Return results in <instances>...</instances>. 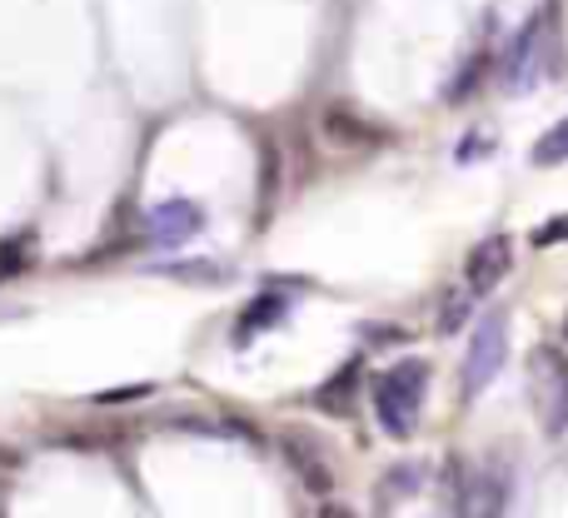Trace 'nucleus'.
I'll return each mask as SVG.
<instances>
[{"label": "nucleus", "mask_w": 568, "mask_h": 518, "mask_svg": "<svg viewBox=\"0 0 568 518\" xmlns=\"http://www.w3.org/2000/svg\"><path fill=\"white\" fill-rule=\"evenodd\" d=\"M424 379H429V364L404 359L399 369H389L374 384V409H379L384 429L394 439H409L414 424H419V404H424Z\"/></svg>", "instance_id": "f257e3e1"}, {"label": "nucleus", "mask_w": 568, "mask_h": 518, "mask_svg": "<svg viewBox=\"0 0 568 518\" xmlns=\"http://www.w3.org/2000/svg\"><path fill=\"white\" fill-rule=\"evenodd\" d=\"M529 399L539 409V424L549 439L568 429V354L554 344H539L529 354Z\"/></svg>", "instance_id": "f03ea898"}, {"label": "nucleus", "mask_w": 568, "mask_h": 518, "mask_svg": "<svg viewBox=\"0 0 568 518\" xmlns=\"http://www.w3.org/2000/svg\"><path fill=\"white\" fill-rule=\"evenodd\" d=\"M504 359H509V314L494 309L479 319V329H474V339H469V354H464V394L479 399L494 384V374L504 369Z\"/></svg>", "instance_id": "7ed1b4c3"}, {"label": "nucleus", "mask_w": 568, "mask_h": 518, "mask_svg": "<svg viewBox=\"0 0 568 518\" xmlns=\"http://www.w3.org/2000/svg\"><path fill=\"white\" fill-rule=\"evenodd\" d=\"M449 494L459 518H504V489L494 474H464L459 464L449 469Z\"/></svg>", "instance_id": "20e7f679"}, {"label": "nucleus", "mask_w": 568, "mask_h": 518, "mask_svg": "<svg viewBox=\"0 0 568 518\" xmlns=\"http://www.w3.org/2000/svg\"><path fill=\"white\" fill-rule=\"evenodd\" d=\"M509 264H514L509 235H489L484 245H474L469 264H464V274H469V294H494L499 280L509 274Z\"/></svg>", "instance_id": "39448f33"}, {"label": "nucleus", "mask_w": 568, "mask_h": 518, "mask_svg": "<svg viewBox=\"0 0 568 518\" xmlns=\"http://www.w3.org/2000/svg\"><path fill=\"white\" fill-rule=\"evenodd\" d=\"M200 225H205V215H200V205H190V200H170V205H160L155 215H150V235H155L160 245H180V240H190Z\"/></svg>", "instance_id": "423d86ee"}, {"label": "nucleus", "mask_w": 568, "mask_h": 518, "mask_svg": "<svg viewBox=\"0 0 568 518\" xmlns=\"http://www.w3.org/2000/svg\"><path fill=\"white\" fill-rule=\"evenodd\" d=\"M284 454H290V464L300 469V479L310 484V489H320V494L329 489V474L320 469V459L310 454V444H304V439H294V434H290V439H284Z\"/></svg>", "instance_id": "0eeeda50"}, {"label": "nucleus", "mask_w": 568, "mask_h": 518, "mask_svg": "<svg viewBox=\"0 0 568 518\" xmlns=\"http://www.w3.org/2000/svg\"><path fill=\"white\" fill-rule=\"evenodd\" d=\"M529 160H534V165H564V160H568V120H564V125H554L549 135L534 145Z\"/></svg>", "instance_id": "6e6552de"}, {"label": "nucleus", "mask_w": 568, "mask_h": 518, "mask_svg": "<svg viewBox=\"0 0 568 518\" xmlns=\"http://www.w3.org/2000/svg\"><path fill=\"white\" fill-rule=\"evenodd\" d=\"M324 130H329V135H339V140H349V145H354V140H369V130L354 125L344 110H329V115H324Z\"/></svg>", "instance_id": "1a4fd4ad"}, {"label": "nucleus", "mask_w": 568, "mask_h": 518, "mask_svg": "<svg viewBox=\"0 0 568 518\" xmlns=\"http://www.w3.org/2000/svg\"><path fill=\"white\" fill-rule=\"evenodd\" d=\"M464 314H469V299H464V294H449V299H444V309H439V329H444V334L459 329Z\"/></svg>", "instance_id": "9d476101"}, {"label": "nucleus", "mask_w": 568, "mask_h": 518, "mask_svg": "<svg viewBox=\"0 0 568 518\" xmlns=\"http://www.w3.org/2000/svg\"><path fill=\"white\" fill-rule=\"evenodd\" d=\"M559 240H568V215H559L554 225H544L539 235H534V245H559Z\"/></svg>", "instance_id": "9b49d317"}, {"label": "nucleus", "mask_w": 568, "mask_h": 518, "mask_svg": "<svg viewBox=\"0 0 568 518\" xmlns=\"http://www.w3.org/2000/svg\"><path fill=\"white\" fill-rule=\"evenodd\" d=\"M275 314H280V299H275V294H270V304H260V309H250V319H245V324H265V319H275Z\"/></svg>", "instance_id": "f8f14e48"}, {"label": "nucleus", "mask_w": 568, "mask_h": 518, "mask_svg": "<svg viewBox=\"0 0 568 518\" xmlns=\"http://www.w3.org/2000/svg\"><path fill=\"white\" fill-rule=\"evenodd\" d=\"M320 518H354L344 504H320Z\"/></svg>", "instance_id": "ddd939ff"}, {"label": "nucleus", "mask_w": 568, "mask_h": 518, "mask_svg": "<svg viewBox=\"0 0 568 518\" xmlns=\"http://www.w3.org/2000/svg\"><path fill=\"white\" fill-rule=\"evenodd\" d=\"M564 339H568V319H564Z\"/></svg>", "instance_id": "4468645a"}]
</instances>
